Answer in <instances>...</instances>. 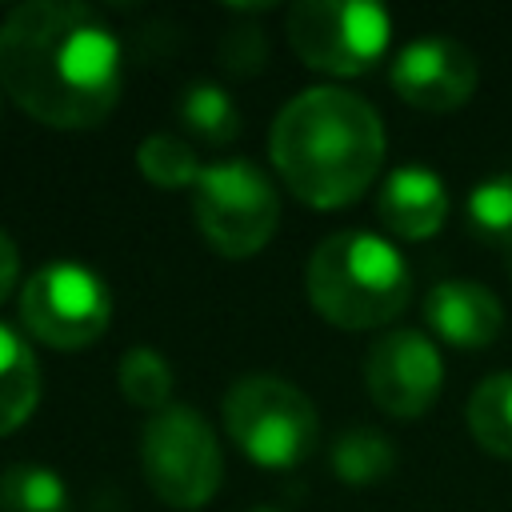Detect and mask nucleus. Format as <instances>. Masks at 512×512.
<instances>
[{
    "instance_id": "obj_7",
    "label": "nucleus",
    "mask_w": 512,
    "mask_h": 512,
    "mask_svg": "<svg viewBox=\"0 0 512 512\" xmlns=\"http://www.w3.org/2000/svg\"><path fill=\"white\" fill-rule=\"evenodd\" d=\"M288 40L308 68L356 76L388 52L392 20L364 0H300L288 8Z\"/></svg>"
},
{
    "instance_id": "obj_21",
    "label": "nucleus",
    "mask_w": 512,
    "mask_h": 512,
    "mask_svg": "<svg viewBox=\"0 0 512 512\" xmlns=\"http://www.w3.org/2000/svg\"><path fill=\"white\" fill-rule=\"evenodd\" d=\"M216 56H220L224 72H232V76H256L264 68V60H268V36H264L260 24H244L240 20L236 28H228L220 36Z\"/></svg>"
},
{
    "instance_id": "obj_8",
    "label": "nucleus",
    "mask_w": 512,
    "mask_h": 512,
    "mask_svg": "<svg viewBox=\"0 0 512 512\" xmlns=\"http://www.w3.org/2000/svg\"><path fill=\"white\" fill-rule=\"evenodd\" d=\"M112 320V292L108 284L72 260L44 264L20 288V324L48 348L72 352L88 348L104 336Z\"/></svg>"
},
{
    "instance_id": "obj_20",
    "label": "nucleus",
    "mask_w": 512,
    "mask_h": 512,
    "mask_svg": "<svg viewBox=\"0 0 512 512\" xmlns=\"http://www.w3.org/2000/svg\"><path fill=\"white\" fill-rule=\"evenodd\" d=\"M464 212H468V224L484 240H496V244H508L512 248V172H500V176L480 180L468 192Z\"/></svg>"
},
{
    "instance_id": "obj_18",
    "label": "nucleus",
    "mask_w": 512,
    "mask_h": 512,
    "mask_svg": "<svg viewBox=\"0 0 512 512\" xmlns=\"http://www.w3.org/2000/svg\"><path fill=\"white\" fill-rule=\"evenodd\" d=\"M392 464H396V452H392V444L376 432V428H352V432H344L340 440H336V448H332V468H336V476L344 480V484H376V480H384L388 472H392Z\"/></svg>"
},
{
    "instance_id": "obj_1",
    "label": "nucleus",
    "mask_w": 512,
    "mask_h": 512,
    "mask_svg": "<svg viewBox=\"0 0 512 512\" xmlns=\"http://www.w3.org/2000/svg\"><path fill=\"white\" fill-rule=\"evenodd\" d=\"M0 88L48 128H96L120 100V40L76 0H28L0 24Z\"/></svg>"
},
{
    "instance_id": "obj_9",
    "label": "nucleus",
    "mask_w": 512,
    "mask_h": 512,
    "mask_svg": "<svg viewBox=\"0 0 512 512\" xmlns=\"http://www.w3.org/2000/svg\"><path fill=\"white\" fill-rule=\"evenodd\" d=\"M364 384H368V396L380 412L400 416V420H416L440 396L444 360L424 332L396 328L372 344L368 364H364Z\"/></svg>"
},
{
    "instance_id": "obj_15",
    "label": "nucleus",
    "mask_w": 512,
    "mask_h": 512,
    "mask_svg": "<svg viewBox=\"0 0 512 512\" xmlns=\"http://www.w3.org/2000/svg\"><path fill=\"white\" fill-rule=\"evenodd\" d=\"M64 480L44 464H12L0 472V512H68Z\"/></svg>"
},
{
    "instance_id": "obj_17",
    "label": "nucleus",
    "mask_w": 512,
    "mask_h": 512,
    "mask_svg": "<svg viewBox=\"0 0 512 512\" xmlns=\"http://www.w3.org/2000/svg\"><path fill=\"white\" fill-rule=\"evenodd\" d=\"M136 164L160 188H196V180L204 172V164L196 160L192 144L180 140V136H172V132L144 136L140 148H136Z\"/></svg>"
},
{
    "instance_id": "obj_23",
    "label": "nucleus",
    "mask_w": 512,
    "mask_h": 512,
    "mask_svg": "<svg viewBox=\"0 0 512 512\" xmlns=\"http://www.w3.org/2000/svg\"><path fill=\"white\" fill-rule=\"evenodd\" d=\"M252 512H280V508H252Z\"/></svg>"
},
{
    "instance_id": "obj_4",
    "label": "nucleus",
    "mask_w": 512,
    "mask_h": 512,
    "mask_svg": "<svg viewBox=\"0 0 512 512\" xmlns=\"http://www.w3.org/2000/svg\"><path fill=\"white\" fill-rule=\"evenodd\" d=\"M228 436L264 468H292L320 440L316 404L284 376H240L224 396Z\"/></svg>"
},
{
    "instance_id": "obj_14",
    "label": "nucleus",
    "mask_w": 512,
    "mask_h": 512,
    "mask_svg": "<svg viewBox=\"0 0 512 512\" xmlns=\"http://www.w3.org/2000/svg\"><path fill=\"white\" fill-rule=\"evenodd\" d=\"M468 428L484 452L512 460V372H492L472 388Z\"/></svg>"
},
{
    "instance_id": "obj_12",
    "label": "nucleus",
    "mask_w": 512,
    "mask_h": 512,
    "mask_svg": "<svg viewBox=\"0 0 512 512\" xmlns=\"http://www.w3.org/2000/svg\"><path fill=\"white\" fill-rule=\"evenodd\" d=\"M376 216L400 240H424V236L440 232V224L448 216V188L432 168L404 164L384 180Z\"/></svg>"
},
{
    "instance_id": "obj_13",
    "label": "nucleus",
    "mask_w": 512,
    "mask_h": 512,
    "mask_svg": "<svg viewBox=\"0 0 512 512\" xmlns=\"http://www.w3.org/2000/svg\"><path fill=\"white\" fill-rule=\"evenodd\" d=\"M40 400V364L28 340L0 324V436L16 432Z\"/></svg>"
},
{
    "instance_id": "obj_2",
    "label": "nucleus",
    "mask_w": 512,
    "mask_h": 512,
    "mask_svg": "<svg viewBox=\"0 0 512 512\" xmlns=\"http://www.w3.org/2000/svg\"><path fill=\"white\" fill-rule=\"evenodd\" d=\"M268 152L296 200L312 208H344L368 192L384 164V124L360 92L316 84L280 108L268 132Z\"/></svg>"
},
{
    "instance_id": "obj_6",
    "label": "nucleus",
    "mask_w": 512,
    "mask_h": 512,
    "mask_svg": "<svg viewBox=\"0 0 512 512\" xmlns=\"http://www.w3.org/2000/svg\"><path fill=\"white\" fill-rule=\"evenodd\" d=\"M140 464L152 492L172 508H200L216 496L224 456L212 424L192 404H168L140 432Z\"/></svg>"
},
{
    "instance_id": "obj_11",
    "label": "nucleus",
    "mask_w": 512,
    "mask_h": 512,
    "mask_svg": "<svg viewBox=\"0 0 512 512\" xmlns=\"http://www.w3.org/2000/svg\"><path fill=\"white\" fill-rule=\"evenodd\" d=\"M428 324L456 348H484L504 324V304L480 280H440L424 300Z\"/></svg>"
},
{
    "instance_id": "obj_19",
    "label": "nucleus",
    "mask_w": 512,
    "mask_h": 512,
    "mask_svg": "<svg viewBox=\"0 0 512 512\" xmlns=\"http://www.w3.org/2000/svg\"><path fill=\"white\" fill-rule=\"evenodd\" d=\"M116 380H120V392H124L132 404H140V408L160 412V408L172 404V400H168V396H172V368H168V360H164L156 348H148V344H136V348H128V352L120 356Z\"/></svg>"
},
{
    "instance_id": "obj_16",
    "label": "nucleus",
    "mask_w": 512,
    "mask_h": 512,
    "mask_svg": "<svg viewBox=\"0 0 512 512\" xmlns=\"http://www.w3.org/2000/svg\"><path fill=\"white\" fill-rule=\"evenodd\" d=\"M180 120L192 136L208 140V144H228L240 132V112L232 104V96L220 84H188L180 96Z\"/></svg>"
},
{
    "instance_id": "obj_10",
    "label": "nucleus",
    "mask_w": 512,
    "mask_h": 512,
    "mask_svg": "<svg viewBox=\"0 0 512 512\" xmlns=\"http://www.w3.org/2000/svg\"><path fill=\"white\" fill-rule=\"evenodd\" d=\"M476 76V56L452 36H420L392 56V88L424 112H452L468 104Z\"/></svg>"
},
{
    "instance_id": "obj_5",
    "label": "nucleus",
    "mask_w": 512,
    "mask_h": 512,
    "mask_svg": "<svg viewBox=\"0 0 512 512\" xmlns=\"http://www.w3.org/2000/svg\"><path fill=\"white\" fill-rule=\"evenodd\" d=\"M192 212L204 240L232 260L256 256L280 220V196L268 172L252 160H220L208 164L192 188Z\"/></svg>"
},
{
    "instance_id": "obj_22",
    "label": "nucleus",
    "mask_w": 512,
    "mask_h": 512,
    "mask_svg": "<svg viewBox=\"0 0 512 512\" xmlns=\"http://www.w3.org/2000/svg\"><path fill=\"white\" fill-rule=\"evenodd\" d=\"M16 276H20V252H16V240H12L8 232H0V304L12 296Z\"/></svg>"
},
{
    "instance_id": "obj_3",
    "label": "nucleus",
    "mask_w": 512,
    "mask_h": 512,
    "mask_svg": "<svg viewBox=\"0 0 512 512\" xmlns=\"http://www.w3.org/2000/svg\"><path fill=\"white\" fill-rule=\"evenodd\" d=\"M312 308L336 328H376L404 312L412 272L392 240L376 232H332L304 268Z\"/></svg>"
}]
</instances>
